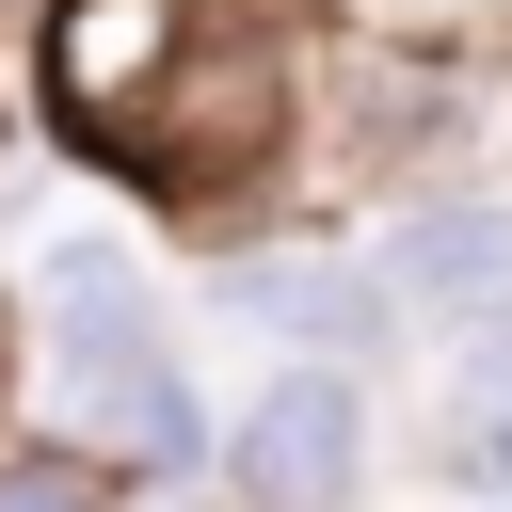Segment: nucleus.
I'll return each mask as SVG.
<instances>
[{
  "label": "nucleus",
  "instance_id": "1",
  "mask_svg": "<svg viewBox=\"0 0 512 512\" xmlns=\"http://www.w3.org/2000/svg\"><path fill=\"white\" fill-rule=\"evenodd\" d=\"M48 368H64L80 432H96V448H128L144 480L208 448L192 368H176V336H160V304L128 288V256H112V240H64V256H48Z\"/></svg>",
  "mask_w": 512,
  "mask_h": 512
},
{
  "label": "nucleus",
  "instance_id": "2",
  "mask_svg": "<svg viewBox=\"0 0 512 512\" xmlns=\"http://www.w3.org/2000/svg\"><path fill=\"white\" fill-rule=\"evenodd\" d=\"M352 464H368V400L352 368H272L224 432V480L240 512H352Z\"/></svg>",
  "mask_w": 512,
  "mask_h": 512
},
{
  "label": "nucleus",
  "instance_id": "3",
  "mask_svg": "<svg viewBox=\"0 0 512 512\" xmlns=\"http://www.w3.org/2000/svg\"><path fill=\"white\" fill-rule=\"evenodd\" d=\"M176 64H192V0H48V96L96 144H128Z\"/></svg>",
  "mask_w": 512,
  "mask_h": 512
},
{
  "label": "nucleus",
  "instance_id": "4",
  "mask_svg": "<svg viewBox=\"0 0 512 512\" xmlns=\"http://www.w3.org/2000/svg\"><path fill=\"white\" fill-rule=\"evenodd\" d=\"M224 320L288 336V368H352V352L400 336L384 288H368V256H320V240H256V256H224Z\"/></svg>",
  "mask_w": 512,
  "mask_h": 512
},
{
  "label": "nucleus",
  "instance_id": "5",
  "mask_svg": "<svg viewBox=\"0 0 512 512\" xmlns=\"http://www.w3.org/2000/svg\"><path fill=\"white\" fill-rule=\"evenodd\" d=\"M368 288H384V320H480V304H512V208H480V192L400 208L368 240Z\"/></svg>",
  "mask_w": 512,
  "mask_h": 512
},
{
  "label": "nucleus",
  "instance_id": "6",
  "mask_svg": "<svg viewBox=\"0 0 512 512\" xmlns=\"http://www.w3.org/2000/svg\"><path fill=\"white\" fill-rule=\"evenodd\" d=\"M0 512H96V464H64V448H0Z\"/></svg>",
  "mask_w": 512,
  "mask_h": 512
},
{
  "label": "nucleus",
  "instance_id": "7",
  "mask_svg": "<svg viewBox=\"0 0 512 512\" xmlns=\"http://www.w3.org/2000/svg\"><path fill=\"white\" fill-rule=\"evenodd\" d=\"M464 400H480V416H512V304H480V320H464Z\"/></svg>",
  "mask_w": 512,
  "mask_h": 512
},
{
  "label": "nucleus",
  "instance_id": "8",
  "mask_svg": "<svg viewBox=\"0 0 512 512\" xmlns=\"http://www.w3.org/2000/svg\"><path fill=\"white\" fill-rule=\"evenodd\" d=\"M448 464H464V480H512V416H464V432H448Z\"/></svg>",
  "mask_w": 512,
  "mask_h": 512
}]
</instances>
